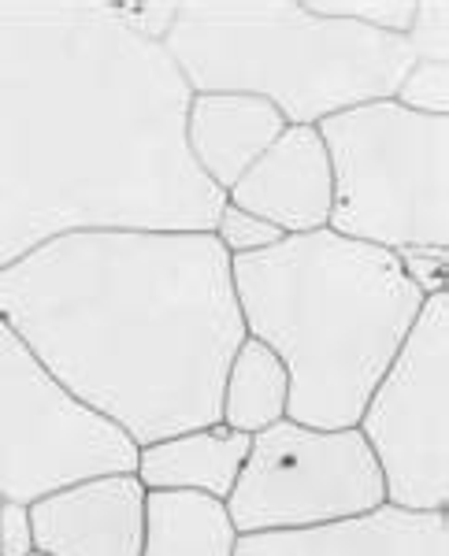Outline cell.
<instances>
[{
  "instance_id": "obj_1",
  "label": "cell",
  "mask_w": 449,
  "mask_h": 556,
  "mask_svg": "<svg viewBox=\"0 0 449 556\" xmlns=\"http://www.w3.org/2000/svg\"><path fill=\"white\" fill-rule=\"evenodd\" d=\"M190 86L112 4L0 0V271L83 230H212Z\"/></svg>"
},
{
  "instance_id": "obj_2",
  "label": "cell",
  "mask_w": 449,
  "mask_h": 556,
  "mask_svg": "<svg viewBox=\"0 0 449 556\" xmlns=\"http://www.w3.org/2000/svg\"><path fill=\"white\" fill-rule=\"evenodd\" d=\"M0 319L134 445L220 424L246 342L212 230H83L0 271Z\"/></svg>"
},
{
  "instance_id": "obj_3",
  "label": "cell",
  "mask_w": 449,
  "mask_h": 556,
  "mask_svg": "<svg viewBox=\"0 0 449 556\" xmlns=\"http://www.w3.org/2000/svg\"><path fill=\"white\" fill-rule=\"evenodd\" d=\"M230 282L246 334L290 375L286 419L320 430L357 427L427 301L398 253L330 227L230 256Z\"/></svg>"
},
{
  "instance_id": "obj_4",
  "label": "cell",
  "mask_w": 449,
  "mask_h": 556,
  "mask_svg": "<svg viewBox=\"0 0 449 556\" xmlns=\"http://www.w3.org/2000/svg\"><path fill=\"white\" fill-rule=\"evenodd\" d=\"M190 93H249L286 127L390 101L416 64L406 38L312 12L304 0H194L164 38Z\"/></svg>"
},
{
  "instance_id": "obj_5",
  "label": "cell",
  "mask_w": 449,
  "mask_h": 556,
  "mask_svg": "<svg viewBox=\"0 0 449 556\" xmlns=\"http://www.w3.org/2000/svg\"><path fill=\"white\" fill-rule=\"evenodd\" d=\"M330 160L327 227L364 245L449 249V115L367 101L316 123Z\"/></svg>"
},
{
  "instance_id": "obj_6",
  "label": "cell",
  "mask_w": 449,
  "mask_h": 556,
  "mask_svg": "<svg viewBox=\"0 0 449 556\" xmlns=\"http://www.w3.org/2000/svg\"><path fill=\"white\" fill-rule=\"evenodd\" d=\"M134 468L138 445L64 390L0 319V501L34 505L71 482Z\"/></svg>"
},
{
  "instance_id": "obj_7",
  "label": "cell",
  "mask_w": 449,
  "mask_h": 556,
  "mask_svg": "<svg viewBox=\"0 0 449 556\" xmlns=\"http://www.w3.org/2000/svg\"><path fill=\"white\" fill-rule=\"evenodd\" d=\"M390 505L449 508V293H431L357 419Z\"/></svg>"
},
{
  "instance_id": "obj_8",
  "label": "cell",
  "mask_w": 449,
  "mask_h": 556,
  "mask_svg": "<svg viewBox=\"0 0 449 556\" xmlns=\"http://www.w3.org/2000/svg\"><path fill=\"white\" fill-rule=\"evenodd\" d=\"M383 501L379 464L361 430H320L278 419L275 427L253 434L223 508L238 534H257L361 516Z\"/></svg>"
},
{
  "instance_id": "obj_9",
  "label": "cell",
  "mask_w": 449,
  "mask_h": 556,
  "mask_svg": "<svg viewBox=\"0 0 449 556\" xmlns=\"http://www.w3.org/2000/svg\"><path fill=\"white\" fill-rule=\"evenodd\" d=\"M146 501L134 471L71 482L30 505L34 545L49 556H141Z\"/></svg>"
},
{
  "instance_id": "obj_10",
  "label": "cell",
  "mask_w": 449,
  "mask_h": 556,
  "mask_svg": "<svg viewBox=\"0 0 449 556\" xmlns=\"http://www.w3.org/2000/svg\"><path fill=\"white\" fill-rule=\"evenodd\" d=\"M235 556H449V513L375 505L372 513L294 531L238 534Z\"/></svg>"
},
{
  "instance_id": "obj_11",
  "label": "cell",
  "mask_w": 449,
  "mask_h": 556,
  "mask_svg": "<svg viewBox=\"0 0 449 556\" xmlns=\"http://www.w3.org/2000/svg\"><path fill=\"white\" fill-rule=\"evenodd\" d=\"M227 201L260 215L283 235H309L330 223L335 182L316 127H286L278 141L227 190Z\"/></svg>"
},
{
  "instance_id": "obj_12",
  "label": "cell",
  "mask_w": 449,
  "mask_h": 556,
  "mask_svg": "<svg viewBox=\"0 0 449 556\" xmlns=\"http://www.w3.org/2000/svg\"><path fill=\"white\" fill-rule=\"evenodd\" d=\"M286 130L275 104L249 93H194L186 108V149L209 182L227 197Z\"/></svg>"
},
{
  "instance_id": "obj_13",
  "label": "cell",
  "mask_w": 449,
  "mask_h": 556,
  "mask_svg": "<svg viewBox=\"0 0 449 556\" xmlns=\"http://www.w3.org/2000/svg\"><path fill=\"white\" fill-rule=\"evenodd\" d=\"M249 442H253V434H241V430L223 424L183 430V434L141 445L134 475L149 493L183 490L227 501L249 456Z\"/></svg>"
},
{
  "instance_id": "obj_14",
  "label": "cell",
  "mask_w": 449,
  "mask_h": 556,
  "mask_svg": "<svg viewBox=\"0 0 449 556\" xmlns=\"http://www.w3.org/2000/svg\"><path fill=\"white\" fill-rule=\"evenodd\" d=\"M235 542L223 501L183 490L149 493L141 556H235Z\"/></svg>"
},
{
  "instance_id": "obj_15",
  "label": "cell",
  "mask_w": 449,
  "mask_h": 556,
  "mask_svg": "<svg viewBox=\"0 0 449 556\" xmlns=\"http://www.w3.org/2000/svg\"><path fill=\"white\" fill-rule=\"evenodd\" d=\"M286 401H290V375L283 361L264 342L246 334L223 379L220 424L241 434H260L286 419Z\"/></svg>"
},
{
  "instance_id": "obj_16",
  "label": "cell",
  "mask_w": 449,
  "mask_h": 556,
  "mask_svg": "<svg viewBox=\"0 0 449 556\" xmlns=\"http://www.w3.org/2000/svg\"><path fill=\"white\" fill-rule=\"evenodd\" d=\"M304 4L320 15L361 23L367 30L394 34V38H406L416 15V0H304Z\"/></svg>"
},
{
  "instance_id": "obj_17",
  "label": "cell",
  "mask_w": 449,
  "mask_h": 556,
  "mask_svg": "<svg viewBox=\"0 0 449 556\" xmlns=\"http://www.w3.org/2000/svg\"><path fill=\"white\" fill-rule=\"evenodd\" d=\"M212 235L227 249V256L264 253V249H272L286 238L278 227H272V223H264L260 215L238 208V204H230V201H223V208L212 223Z\"/></svg>"
},
{
  "instance_id": "obj_18",
  "label": "cell",
  "mask_w": 449,
  "mask_h": 556,
  "mask_svg": "<svg viewBox=\"0 0 449 556\" xmlns=\"http://www.w3.org/2000/svg\"><path fill=\"white\" fill-rule=\"evenodd\" d=\"M406 45L420 64H449V0H416Z\"/></svg>"
},
{
  "instance_id": "obj_19",
  "label": "cell",
  "mask_w": 449,
  "mask_h": 556,
  "mask_svg": "<svg viewBox=\"0 0 449 556\" xmlns=\"http://www.w3.org/2000/svg\"><path fill=\"white\" fill-rule=\"evenodd\" d=\"M394 101L409 112L449 115V64H412L401 78Z\"/></svg>"
},
{
  "instance_id": "obj_20",
  "label": "cell",
  "mask_w": 449,
  "mask_h": 556,
  "mask_svg": "<svg viewBox=\"0 0 449 556\" xmlns=\"http://www.w3.org/2000/svg\"><path fill=\"white\" fill-rule=\"evenodd\" d=\"M112 12H115V20L123 26H130L134 34L164 45L167 30H172L175 15H178V4H141V0H127V4H112Z\"/></svg>"
},
{
  "instance_id": "obj_21",
  "label": "cell",
  "mask_w": 449,
  "mask_h": 556,
  "mask_svg": "<svg viewBox=\"0 0 449 556\" xmlns=\"http://www.w3.org/2000/svg\"><path fill=\"white\" fill-rule=\"evenodd\" d=\"M401 271L409 275V282L416 286L424 298L431 293H446V260L449 249H406L398 253Z\"/></svg>"
},
{
  "instance_id": "obj_22",
  "label": "cell",
  "mask_w": 449,
  "mask_h": 556,
  "mask_svg": "<svg viewBox=\"0 0 449 556\" xmlns=\"http://www.w3.org/2000/svg\"><path fill=\"white\" fill-rule=\"evenodd\" d=\"M34 545V523L30 505L23 501H0V556H30Z\"/></svg>"
},
{
  "instance_id": "obj_23",
  "label": "cell",
  "mask_w": 449,
  "mask_h": 556,
  "mask_svg": "<svg viewBox=\"0 0 449 556\" xmlns=\"http://www.w3.org/2000/svg\"><path fill=\"white\" fill-rule=\"evenodd\" d=\"M30 556H49V553H41V549H34V553H30Z\"/></svg>"
}]
</instances>
